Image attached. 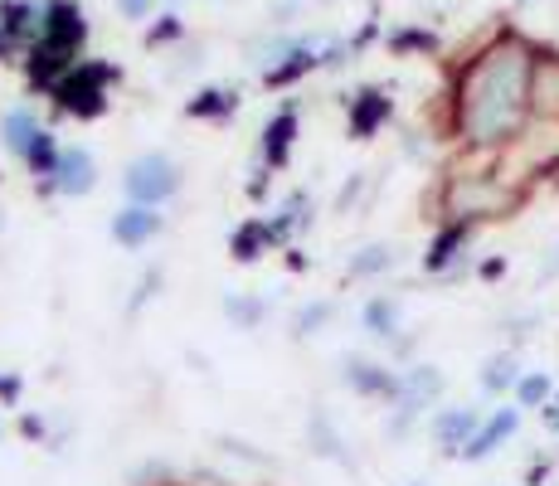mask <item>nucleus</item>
Returning a JSON list of instances; mask_svg holds the SVG:
<instances>
[{
  "instance_id": "18",
  "label": "nucleus",
  "mask_w": 559,
  "mask_h": 486,
  "mask_svg": "<svg viewBox=\"0 0 559 486\" xmlns=\"http://www.w3.org/2000/svg\"><path fill=\"white\" fill-rule=\"evenodd\" d=\"M35 137H39V127H35V117H29V112H10L5 117V146L15 151V156H25Z\"/></svg>"
},
{
  "instance_id": "6",
  "label": "nucleus",
  "mask_w": 559,
  "mask_h": 486,
  "mask_svg": "<svg viewBox=\"0 0 559 486\" xmlns=\"http://www.w3.org/2000/svg\"><path fill=\"white\" fill-rule=\"evenodd\" d=\"M53 186H59L63 194H88L93 186H98V166H93V156L83 146H69L59 156V170H53Z\"/></svg>"
},
{
  "instance_id": "2",
  "label": "nucleus",
  "mask_w": 559,
  "mask_h": 486,
  "mask_svg": "<svg viewBox=\"0 0 559 486\" xmlns=\"http://www.w3.org/2000/svg\"><path fill=\"white\" fill-rule=\"evenodd\" d=\"M448 214H462V220H497V214H511L521 204V194L507 186V176H462L448 180V194H443Z\"/></svg>"
},
{
  "instance_id": "12",
  "label": "nucleus",
  "mask_w": 559,
  "mask_h": 486,
  "mask_svg": "<svg viewBox=\"0 0 559 486\" xmlns=\"http://www.w3.org/2000/svg\"><path fill=\"white\" fill-rule=\"evenodd\" d=\"M384 117H390V97L374 93V88H365L356 103H350V132H356V137H370L374 127L384 122Z\"/></svg>"
},
{
  "instance_id": "3",
  "label": "nucleus",
  "mask_w": 559,
  "mask_h": 486,
  "mask_svg": "<svg viewBox=\"0 0 559 486\" xmlns=\"http://www.w3.org/2000/svg\"><path fill=\"white\" fill-rule=\"evenodd\" d=\"M127 194H132V204H156L160 200H170L176 194V166H170L166 156H142V161H132L127 166Z\"/></svg>"
},
{
  "instance_id": "17",
  "label": "nucleus",
  "mask_w": 559,
  "mask_h": 486,
  "mask_svg": "<svg viewBox=\"0 0 559 486\" xmlns=\"http://www.w3.org/2000/svg\"><path fill=\"white\" fill-rule=\"evenodd\" d=\"M365 327H370L374 336H394V331H400V301L374 297L370 307H365Z\"/></svg>"
},
{
  "instance_id": "26",
  "label": "nucleus",
  "mask_w": 559,
  "mask_h": 486,
  "mask_svg": "<svg viewBox=\"0 0 559 486\" xmlns=\"http://www.w3.org/2000/svg\"><path fill=\"white\" fill-rule=\"evenodd\" d=\"M326 317H331V307H326V301H317V307H307L302 317H297V331H302V336H311V331H317Z\"/></svg>"
},
{
  "instance_id": "28",
  "label": "nucleus",
  "mask_w": 559,
  "mask_h": 486,
  "mask_svg": "<svg viewBox=\"0 0 559 486\" xmlns=\"http://www.w3.org/2000/svg\"><path fill=\"white\" fill-rule=\"evenodd\" d=\"M550 424L559 428V399H555V404H550Z\"/></svg>"
},
{
  "instance_id": "7",
  "label": "nucleus",
  "mask_w": 559,
  "mask_h": 486,
  "mask_svg": "<svg viewBox=\"0 0 559 486\" xmlns=\"http://www.w3.org/2000/svg\"><path fill=\"white\" fill-rule=\"evenodd\" d=\"M531 112L540 117V122H559V59H535Z\"/></svg>"
},
{
  "instance_id": "8",
  "label": "nucleus",
  "mask_w": 559,
  "mask_h": 486,
  "mask_svg": "<svg viewBox=\"0 0 559 486\" xmlns=\"http://www.w3.org/2000/svg\"><path fill=\"white\" fill-rule=\"evenodd\" d=\"M515 428H521V414H515V408H497V414H491L487 424H481L477 434H472V442L462 448V458H472V462L487 458V452H497L501 442H507V438L515 434Z\"/></svg>"
},
{
  "instance_id": "23",
  "label": "nucleus",
  "mask_w": 559,
  "mask_h": 486,
  "mask_svg": "<svg viewBox=\"0 0 559 486\" xmlns=\"http://www.w3.org/2000/svg\"><path fill=\"white\" fill-rule=\"evenodd\" d=\"M273 234L263 229V224H249V229H239V239H234V253L239 258H258V248H263Z\"/></svg>"
},
{
  "instance_id": "10",
  "label": "nucleus",
  "mask_w": 559,
  "mask_h": 486,
  "mask_svg": "<svg viewBox=\"0 0 559 486\" xmlns=\"http://www.w3.org/2000/svg\"><path fill=\"white\" fill-rule=\"evenodd\" d=\"M156 229H160V214H152V204H132V210H122L112 220V239L127 248H142L146 239H156Z\"/></svg>"
},
{
  "instance_id": "15",
  "label": "nucleus",
  "mask_w": 559,
  "mask_h": 486,
  "mask_svg": "<svg viewBox=\"0 0 559 486\" xmlns=\"http://www.w3.org/2000/svg\"><path fill=\"white\" fill-rule=\"evenodd\" d=\"M0 29H5L10 39H29V35H45V20H39L35 5H5V20H0Z\"/></svg>"
},
{
  "instance_id": "24",
  "label": "nucleus",
  "mask_w": 559,
  "mask_h": 486,
  "mask_svg": "<svg viewBox=\"0 0 559 486\" xmlns=\"http://www.w3.org/2000/svg\"><path fill=\"white\" fill-rule=\"evenodd\" d=\"M390 263H394V253H390V248H365V253H360L350 268H356V273L365 277V273H384V268H390Z\"/></svg>"
},
{
  "instance_id": "16",
  "label": "nucleus",
  "mask_w": 559,
  "mask_h": 486,
  "mask_svg": "<svg viewBox=\"0 0 559 486\" xmlns=\"http://www.w3.org/2000/svg\"><path fill=\"white\" fill-rule=\"evenodd\" d=\"M467 224H453V229H443L438 234V244H433V253H428V268H433V273H443L448 263H453V258L462 253V248H467Z\"/></svg>"
},
{
  "instance_id": "9",
  "label": "nucleus",
  "mask_w": 559,
  "mask_h": 486,
  "mask_svg": "<svg viewBox=\"0 0 559 486\" xmlns=\"http://www.w3.org/2000/svg\"><path fill=\"white\" fill-rule=\"evenodd\" d=\"M83 35H88V25H83V10L73 5V0H53L45 10V35L39 39H59V45H83Z\"/></svg>"
},
{
  "instance_id": "21",
  "label": "nucleus",
  "mask_w": 559,
  "mask_h": 486,
  "mask_svg": "<svg viewBox=\"0 0 559 486\" xmlns=\"http://www.w3.org/2000/svg\"><path fill=\"white\" fill-rule=\"evenodd\" d=\"M234 112V93L229 88H204L195 103H190V117H224Z\"/></svg>"
},
{
  "instance_id": "11",
  "label": "nucleus",
  "mask_w": 559,
  "mask_h": 486,
  "mask_svg": "<svg viewBox=\"0 0 559 486\" xmlns=\"http://www.w3.org/2000/svg\"><path fill=\"white\" fill-rule=\"evenodd\" d=\"M472 434H477V414H472V408H448L433 424V438L443 452H462L472 442Z\"/></svg>"
},
{
  "instance_id": "27",
  "label": "nucleus",
  "mask_w": 559,
  "mask_h": 486,
  "mask_svg": "<svg viewBox=\"0 0 559 486\" xmlns=\"http://www.w3.org/2000/svg\"><path fill=\"white\" fill-rule=\"evenodd\" d=\"M117 5H122L127 20H146V15L156 10V0H117Z\"/></svg>"
},
{
  "instance_id": "20",
  "label": "nucleus",
  "mask_w": 559,
  "mask_h": 486,
  "mask_svg": "<svg viewBox=\"0 0 559 486\" xmlns=\"http://www.w3.org/2000/svg\"><path fill=\"white\" fill-rule=\"evenodd\" d=\"M550 394H555L550 375H521V380H515V399H521L525 408H540Z\"/></svg>"
},
{
  "instance_id": "4",
  "label": "nucleus",
  "mask_w": 559,
  "mask_h": 486,
  "mask_svg": "<svg viewBox=\"0 0 559 486\" xmlns=\"http://www.w3.org/2000/svg\"><path fill=\"white\" fill-rule=\"evenodd\" d=\"M103 83H107V69H93V63H79L69 79L53 88L63 112H79V117H98L103 112Z\"/></svg>"
},
{
  "instance_id": "19",
  "label": "nucleus",
  "mask_w": 559,
  "mask_h": 486,
  "mask_svg": "<svg viewBox=\"0 0 559 486\" xmlns=\"http://www.w3.org/2000/svg\"><path fill=\"white\" fill-rule=\"evenodd\" d=\"M521 375H515V360L511 355H491L487 360V370H481V384L491 389V394H501V389H511Z\"/></svg>"
},
{
  "instance_id": "14",
  "label": "nucleus",
  "mask_w": 559,
  "mask_h": 486,
  "mask_svg": "<svg viewBox=\"0 0 559 486\" xmlns=\"http://www.w3.org/2000/svg\"><path fill=\"white\" fill-rule=\"evenodd\" d=\"M443 389V375L433 370V365H418V370H408L404 375V384H400V399H404V408H424L428 399Z\"/></svg>"
},
{
  "instance_id": "1",
  "label": "nucleus",
  "mask_w": 559,
  "mask_h": 486,
  "mask_svg": "<svg viewBox=\"0 0 559 486\" xmlns=\"http://www.w3.org/2000/svg\"><path fill=\"white\" fill-rule=\"evenodd\" d=\"M531 83L535 49L521 35L491 39L457 83V132L467 137V146L497 151L511 137H521L525 117H531Z\"/></svg>"
},
{
  "instance_id": "25",
  "label": "nucleus",
  "mask_w": 559,
  "mask_h": 486,
  "mask_svg": "<svg viewBox=\"0 0 559 486\" xmlns=\"http://www.w3.org/2000/svg\"><path fill=\"white\" fill-rule=\"evenodd\" d=\"M307 69H311V54H307V49H297V54H293V63L273 69L267 79H273V83H287V79H297V73H307Z\"/></svg>"
},
{
  "instance_id": "5",
  "label": "nucleus",
  "mask_w": 559,
  "mask_h": 486,
  "mask_svg": "<svg viewBox=\"0 0 559 486\" xmlns=\"http://www.w3.org/2000/svg\"><path fill=\"white\" fill-rule=\"evenodd\" d=\"M73 45H59V39H39L35 54H29V79L39 83V88H59L63 79H69L73 69H79V59H73Z\"/></svg>"
},
{
  "instance_id": "13",
  "label": "nucleus",
  "mask_w": 559,
  "mask_h": 486,
  "mask_svg": "<svg viewBox=\"0 0 559 486\" xmlns=\"http://www.w3.org/2000/svg\"><path fill=\"white\" fill-rule=\"evenodd\" d=\"M293 137H297V117L293 112H277L263 132V161L267 166H283L287 151H293Z\"/></svg>"
},
{
  "instance_id": "22",
  "label": "nucleus",
  "mask_w": 559,
  "mask_h": 486,
  "mask_svg": "<svg viewBox=\"0 0 559 486\" xmlns=\"http://www.w3.org/2000/svg\"><path fill=\"white\" fill-rule=\"evenodd\" d=\"M59 156H63V151H53V142L45 132H39L35 142H29V151H25L29 170H39V176H53V170H59Z\"/></svg>"
}]
</instances>
